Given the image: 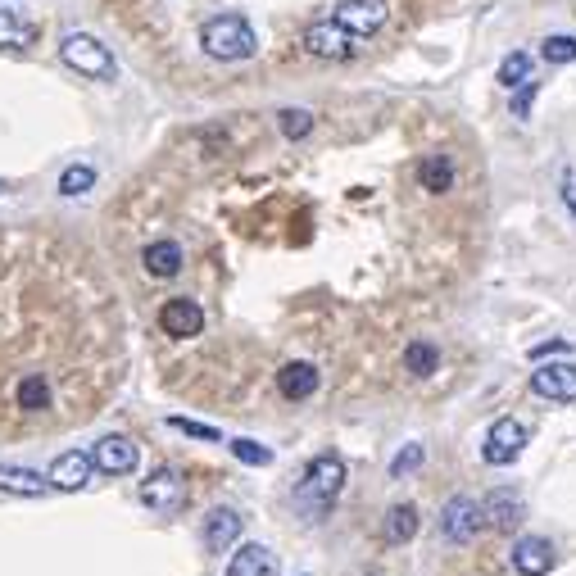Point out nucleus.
Instances as JSON below:
<instances>
[{"label": "nucleus", "mask_w": 576, "mask_h": 576, "mask_svg": "<svg viewBox=\"0 0 576 576\" xmlns=\"http://www.w3.org/2000/svg\"><path fill=\"white\" fill-rule=\"evenodd\" d=\"M345 490V463L341 454H318V459L304 468L300 486H295V504L304 513H327L336 504V495Z\"/></svg>", "instance_id": "obj_1"}, {"label": "nucleus", "mask_w": 576, "mask_h": 576, "mask_svg": "<svg viewBox=\"0 0 576 576\" xmlns=\"http://www.w3.org/2000/svg\"><path fill=\"white\" fill-rule=\"evenodd\" d=\"M254 28L241 19V14H218V19H209L205 28H200V50H205L209 59H218V64H236V59H250L254 55Z\"/></svg>", "instance_id": "obj_2"}, {"label": "nucleus", "mask_w": 576, "mask_h": 576, "mask_svg": "<svg viewBox=\"0 0 576 576\" xmlns=\"http://www.w3.org/2000/svg\"><path fill=\"white\" fill-rule=\"evenodd\" d=\"M59 59H64L73 73H82V78H96V82H109L118 73L109 46H105V41H96V37H87V32H73V37L59 41Z\"/></svg>", "instance_id": "obj_3"}, {"label": "nucleus", "mask_w": 576, "mask_h": 576, "mask_svg": "<svg viewBox=\"0 0 576 576\" xmlns=\"http://www.w3.org/2000/svg\"><path fill=\"white\" fill-rule=\"evenodd\" d=\"M332 19H336V28H345L354 41H363V37H377V32L391 23V5H386V0H336Z\"/></svg>", "instance_id": "obj_4"}, {"label": "nucleus", "mask_w": 576, "mask_h": 576, "mask_svg": "<svg viewBox=\"0 0 576 576\" xmlns=\"http://www.w3.org/2000/svg\"><path fill=\"white\" fill-rule=\"evenodd\" d=\"M531 445V431L522 427L518 418H499L495 427L486 431V445H481V459L490 463V468H508V463L518 459L522 450Z\"/></svg>", "instance_id": "obj_5"}, {"label": "nucleus", "mask_w": 576, "mask_h": 576, "mask_svg": "<svg viewBox=\"0 0 576 576\" xmlns=\"http://www.w3.org/2000/svg\"><path fill=\"white\" fill-rule=\"evenodd\" d=\"M159 332L173 336V341H191V336L205 332V309H200L196 300L177 295V300H168L164 309H159Z\"/></svg>", "instance_id": "obj_6"}, {"label": "nucleus", "mask_w": 576, "mask_h": 576, "mask_svg": "<svg viewBox=\"0 0 576 576\" xmlns=\"http://www.w3.org/2000/svg\"><path fill=\"white\" fill-rule=\"evenodd\" d=\"M318 386H323V372H318V363H309V359H291L277 368V395H282L286 404L313 400Z\"/></svg>", "instance_id": "obj_7"}, {"label": "nucleus", "mask_w": 576, "mask_h": 576, "mask_svg": "<svg viewBox=\"0 0 576 576\" xmlns=\"http://www.w3.org/2000/svg\"><path fill=\"white\" fill-rule=\"evenodd\" d=\"M91 463H96L105 477H132V472H137V463H141V450L127 436H105V440H96Z\"/></svg>", "instance_id": "obj_8"}, {"label": "nucleus", "mask_w": 576, "mask_h": 576, "mask_svg": "<svg viewBox=\"0 0 576 576\" xmlns=\"http://www.w3.org/2000/svg\"><path fill=\"white\" fill-rule=\"evenodd\" d=\"M481 527H486V522H481L477 499L459 495V499H450V504L440 508V536H445V540H459V545H463V540H472Z\"/></svg>", "instance_id": "obj_9"}, {"label": "nucleus", "mask_w": 576, "mask_h": 576, "mask_svg": "<svg viewBox=\"0 0 576 576\" xmlns=\"http://www.w3.org/2000/svg\"><path fill=\"white\" fill-rule=\"evenodd\" d=\"M304 46L313 50V59H327V64H341V59L354 55V37L345 28H336V19L313 23V28L304 32Z\"/></svg>", "instance_id": "obj_10"}, {"label": "nucleus", "mask_w": 576, "mask_h": 576, "mask_svg": "<svg viewBox=\"0 0 576 576\" xmlns=\"http://www.w3.org/2000/svg\"><path fill=\"white\" fill-rule=\"evenodd\" d=\"M141 504L155 513H177L186 504V481L173 468H159L150 481H141Z\"/></svg>", "instance_id": "obj_11"}, {"label": "nucleus", "mask_w": 576, "mask_h": 576, "mask_svg": "<svg viewBox=\"0 0 576 576\" xmlns=\"http://www.w3.org/2000/svg\"><path fill=\"white\" fill-rule=\"evenodd\" d=\"M531 391H536L540 400L572 404L576 400V363H549V368L531 372Z\"/></svg>", "instance_id": "obj_12"}, {"label": "nucleus", "mask_w": 576, "mask_h": 576, "mask_svg": "<svg viewBox=\"0 0 576 576\" xmlns=\"http://www.w3.org/2000/svg\"><path fill=\"white\" fill-rule=\"evenodd\" d=\"M513 567H518V576H549L558 567V554L549 540L522 536L518 545H513Z\"/></svg>", "instance_id": "obj_13"}, {"label": "nucleus", "mask_w": 576, "mask_h": 576, "mask_svg": "<svg viewBox=\"0 0 576 576\" xmlns=\"http://www.w3.org/2000/svg\"><path fill=\"white\" fill-rule=\"evenodd\" d=\"M418 182H422V191H431V196H450L454 186H459V164H454V155H445V150L422 155Z\"/></svg>", "instance_id": "obj_14"}, {"label": "nucleus", "mask_w": 576, "mask_h": 576, "mask_svg": "<svg viewBox=\"0 0 576 576\" xmlns=\"http://www.w3.org/2000/svg\"><path fill=\"white\" fill-rule=\"evenodd\" d=\"M91 454H82V450H69V454H59L55 463H50V472H46V481H50V490H82L91 481Z\"/></svg>", "instance_id": "obj_15"}, {"label": "nucleus", "mask_w": 576, "mask_h": 576, "mask_svg": "<svg viewBox=\"0 0 576 576\" xmlns=\"http://www.w3.org/2000/svg\"><path fill=\"white\" fill-rule=\"evenodd\" d=\"M241 540V513L236 508H214L205 518V549L209 554H227Z\"/></svg>", "instance_id": "obj_16"}, {"label": "nucleus", "mask_w": 576, "mask_h": 576, "mask_svg": "<svg viewBox=\"0 0 576 576\" xmlns=\"http://www.w3.org/2000/svg\"><path fill=\"white\" fill-rule=\"evenodd\" d=\"M522 518H527V508H522L518 495H508V490H499V495L486 499V508H481V522L495 531H513L522 527Z\"/></svg>", "instance_id": "obj_17"}, {"label": "nucleus", "mask_w": 576, "mask_h": 576, "mask_svg": "<svg viewBox=\"0 0 576 576\" xmlns=\"http://www.w3.org/2000/svg\"><path fill=\"white\" fill-rule=\"evenodd\" d=\"M141 264H146L150 277L168 282V277L182 273V245H177V241H150L146 250H141Z\"/></svg>", "instance_id": "obj_18"}, {"label": "nucleus", "mask_w": 576, "mask_h": 576, "mask_svg": "<svg viewBox=\"0 0 576 576\" xmlns=\"http://www.w3.org/2000/svg\"><path fill=\"white\" fill-rule=\"evenodd\" d=\"M0 490L19 499H41L50 490V481H41V472L32 468H14V463H0Z\"/></svg>", "instance_id": "obj_19"}, {"label": "nucleus", "mask_w": 576, "mask_h": 576, "mask_svg": "<svg viewBox=\"0 0 576 576\" xmlns=\"http://www.w3.org/2000/svg\"><path fill=\"white\" fill-rule=\"evenodd\" d=\"M418 527H422L418 508L395 504V508H386V527H381V536H386V545H409V540L418 536Z\"/></svg>", "instance_id": "obj_20"}, {"label": "nucleus", "mask_w": 576, "mask_h": 576, "mask_svg": "<svg viewBox=\"0 0 576 576\" xmlns=\"http://www.w3.org/2000/svg\"><path fill=\"white\" fill-rule=\"evenodd\" d=\"M227 576H277V558L264 545H241V554H232Z\"/></svg>", "instance_id": "obj_21"}, {"label": "nucleus", "mask_w": 576, "mask_h": 576, "mask_svg": "<svg viewBox=\"0 0 576 576\" xmlns=\"http://www.w3.org/2000/svg\"><path fill=\"white\" fill-rule=\"evenodd\" d=\"M14 404H19L23 413H46L50 409V381L41 377V372H28V377L14 386Z\"/></svg>", "instance_id": "obj_22"}, {"label": "nucleus", "mask_w": 576, "mask_h": 576, "mask_svg": "<svg viewBox=\"0 0 576 576\" xmlns=\"http://www.w3.org/2000/svg\"><path fill=\"white\" fill-rule=\"evenodd\" d=\"M28 41H32V23L10 10H0V50H23Z\"/></svg>", "instance_id": "obj_23"}, {"label": "nucleus", "mask_w": 576, "mask_h": 576, "mask_svg": "<svg viewBox=\"0 0 576 576\" xmlns=\"http://www.w3.org/2000/svg\"><path fill=\"white\" fill-rule=\"evenodd\" d=\"M91 186H96V168L91 164H69L64 173H59V196H87Z\"/></svg>", "instance_id": "obj_24"}, {"label": "nucleus", "mask_w": 576, "mask_h": 576, "mask_svg": "<svg viewBox=\"0 0 576 576\" xmlns=\"http://www.w3.org/2000/svg\"><path fill=\"white\" fill-rule=\"evenodd\" d=\"M531 55L527 50H513V55H504V64H499V87H522V82H531Z\"/></svg>", "instance_id": "obj_25"}, {"label": "nucleus", "mask_w": 576, "mask_h": 576, "mask_svg": "<svg viewBox=\"0 0 576 576\" xmlns=\"http://www.w3.org/2000/svg\"><path fill=\"white\" fill-rule=\"evenodd\" d=\"M277 132H282L286 141L313 137V114L309 109H282V114H277Z\"/></svg>", "instance_id": "obj_26"}, {"label": "nucleus", "mask_w": 576, "mask_h": 576, "mask_svg": "<svg viewBox=\"0 0 576 576\" xmlns=\"http://www.w3.org/2000/svg\"><path fill=\"white\" fill-rule=\"evenodd\" d=\"M436 363H440V350H436V345H427V341H413L409 350H404V368H409L413 377H427V372H436Z\"/></svg>", "instance_id": "obj_27"}, {"label": "nucleus", "mask_w": 576, "mask_h": 576, "mask_svg": "<svg viewBox=\"0 0 576 576\" xmlns=\"http://www.w3.org/2000/svg\"><path fill=\"white\" fill-rule=\"evenodd\" d=\"M232 454L241 463H250V468H268V463H273V450H268V445H259V440H245V436L232 440Z\"/></svg>", "instance_id": "obj_28"}, {"label": "nucleus", "mask_w": 576, "mask_h": 576, "mask_svg": "<svg viewBox=\"0 0 576 576\" xmlns=\"http://www.w3.org/2000/svg\"><path fill=\"white\" fill-rule=\"evenodd\" d=\"M422 459H427V450H422V445H404V450L391 459V481H404L409 472H418Z\"/></svg>", "instance_id": "obj_29"}, {"label": "nucleus", "mask_w": 576, "mask_h": 576, "mask_svg": "<svg viewBox=\"0 0 576 576\" xmlns=\"http://www.w3.org/2000/svg\"><path fill=\"white\" fill-rule=\"evenodd\" d=\"M540 55L549 64H576V37H545L540 41Z\"/></svg>", "instance_id": "obj_30"}, {"label": "nucleus", "mask_w": 576, "mask_h": 576, "mask_svg": "<svg viewBox=\"0 0 576 576\" xmlns=\"http://www.w3.org/2000/svg\"><path fill=\"white\" fill-rule=\"evenodd\" d=\"M168 427L182 431V436H196V440H223L218 436V427H209V422H191V418H168Z\"/></svg>", "instance_id": "obj_31"}, {"label": "nucleus", "mask_w": 576, "mask_h": 576, "mask_svg": "<svg viewBox=\"0 0 576 576\" xmlns=\"http://www.w3.org/2000/svg\"><path fill=\"white\" fill-rule=\"evenodd\" d=\"M513 91H518V96H513V105H508V109H513V118H527L531 114V100H536V87H531V82H522V87H513Z\"/></svg>", "instance_id": "obj_32"}, {"label": "nucleus", "mask_w": 576, "mask_h": 576, "mask_svg": "<svg viewBox=\"0 0 576 576\" xmlns=\"http://www.w3.org/2000/svg\"><path fill=\"white\" fill-rule=\"evenodd\" d=\"M567 350V341H545V345H536L531 350V359H545V354H563Z\"/></svg>", "instance_id": "obj_33"}, {"label": "nucleus", "mask_w": 576, "mask_h": 576, "mask_svg": "<svg viewBox=\"0 0 576 576\" xmlns=\"http://www.w3.org/2000/svg\"><path fill=\"white\" fill-rule=\"evenodd\" d=\"M563 200L572 205V214H576V182H572V177H563Z\"/></svg>", "instance_id": "obj_34"}, {"label": "nucleus", "mask_w": 576, "mask_h": 576, "mask_svg": "<svg viewBox=\"0 0 576 576\" xmlns=\"http://www.w3.org/2000/svg\"><path fill=\"white\" fill-rule=\"evenodd\" d=\"M0 196H5V182H0Z\"/></svg>", "instance_id": "obj_35"}]
</instances>
